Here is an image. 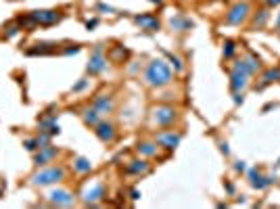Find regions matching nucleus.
Instances as JSON below:
<instances>
[{"label": "nucleus", "mask_w": 280, "mask_h": 209, "mask_svg": "<svg viewBox=\"0 0 280 209\" xmlns=\"http://www.w3.org/2000/svg\"><path fill=\"white\" fill-rule=\"evenodd\" d=\"M38 130H40V132H46V134H50V136L59 134V123H57V117H54L52 113L44 115V117H42V119L38 121Z\"/></svg>", "instance_id": "15"}, {"label": "nucleus", "mask_w": 280, "mask_h": 209, "mask_svg": "<svg viewBox=\"0 0 280 209\" xmlns=\"http://www.w3.org/2000/svg\"><path fill=\"white\" fill-rule=\"evenodd\" d=\"M276 27H280V13H278V17H276Z\"/></svg>", "instance_id": "34"}, {"label": "nucleus", "mask_w": 280, "mask_h": 209, "mask_svg": "<svg viewBox=\"0 0 280 209\" xmlns=\"http://www.w3.org/2000/svg\"><path fill=\"white\" fill-rule=\"evenodd\" d=\"M107 54L103 52V46H94L90 52V59H88V74L90 76H101L107 72Z\"/></svg>", "instance_id": "6"}, {"label": "nucleus", "mask_w": 280, "mask_h": 209, "mask_svg": "<svg viewBox=\"0 0 280 209\" xmlns=\"http://www.w3.org/2000/svg\"><path fill=\"white\" fill-rule=\"evenodd\" d=\"M170 59H172V65L176 67V72H178V74H180V72H184V65H182V61H180L178 57H170Z\"/></svg>", "instance_id": "30"}, {"label": "nucleus", "mask_w": 280, "mask_h": 209, "mask_svg": "<svg viewBox=\"0 0 280 209\" xmlns=\"http://www.w3.org/2000/svg\"><path fill=\"white\" fill-rule=\"evenodd\" d=\"M143 82L147 84L149 88H165L174 82V72L172 67L167 65L163 59H153L147 67H145V74H143Z\"/></svg>", "instance_id": "1"}, {"label": "nucleus", "mask_w": 280, "mask_h": 209, "mask_svg": "<svg viewBox=\"0 0 280 209\" xmlns=\"http://www.w3.org/2000/svg\"><path fill=\"white\" fill-rule=\"evenodd\" d=\"M19 32H21V25H19V23H9V25L5 27V36H7V38H15Z\"/></svg>", "instance_id": "25"}, {"label": "nucleus", "mask_w": 280, "mask_h": 209, "mask_svg": "<svg viewBox=\"0 0 280 209\" xmlns=\"http://www.w3.org/2000/svg\"><path fill=\"white\" fill-rule=\"evenodd\" d=\"M268 7H280V0H265Z\"/></svg>", "instance_id": "32"}, {"label": "nucleus", "mask_w": 280, "mask_h": 209, "mask_svg": "<svg viewBox=\"0 0 280 209\" xmlns=\"http://www.w3.org/2000/svg\"><path fill=\"white\" fill-rule=\"evenodd\" d=\"M151 3H155V5H161V3H163V0H151Z\"/></svg>", "instance_id": "35"}, {"label": "nucleus", "mask_w": 280, "mask_h": 209, "mask_svg": "<svg viewBox=\"0 0 280 209\" xmlns=\"http://www.w3.org/2000/svg\"><path fill=\"white\" fill-rule=\"evenodd\" d=\"M92 107L99 111V113L103 115V117H109L111 113L115 111V99L111 94H99L94 99V103H92Z\"/></svg>", "instance_id": "13"}, {"label": "nucleus", "mask_w": 280, "mask_h": 209, "mask_svg": "<svg viewBox=\"0 0 280 209\" xmlns=\"http://www.w3.org/2000/svg\"><path fill=\"white\" fill-rule=\"evenodd\" d=\"M63 52H65V54H78V52H80V46H72V48H65Z\"/></svg>", "instance_id": "31"}, {"label": "nucleus", "mask_w": 280, "mask_h": 209, "mask_svg": "<svg viewBox=\"0 0 280 209\" xmlns=\"http://www.w3.org/2000/svg\"><path fill=\"white\" fill-rule=\"evenodd\" d=\"M125 172L132 174V176H145L151 172V163L147 159H134L128 163V167H125Z\"/></svg>", "instance_id": "17"}, {"label": "nucleus", "mask_w": 280, "mask_h": 209, "mask_svg": "<svg viewBox=\"0 0 280 209\" xmlns=\"http://www.w3.org/2000/svg\"><path fill=\"white\" fill-rule=\"evenodd\" d=\"M224 46H226V48H224V57H226V59H230L232 54L236 52V46H234V42H226V44H224Z\"/></svg>", "instance_id": "28"}, {"label": "nucleus", "mask_w": 280, "mask_h": 209, "mask_svg": "<svg viewBox=\"0 0 280 209\" xmlns=\"http://www.w3.org/2000/svg\"><path fill=\"white\" fill-rule=\"evenodd\" d=\"M178 117L180 113L170 105H157L151 109V123L157 125V128H172L178 121Z\"/></svg>", "instance_id": "3"}, {"label": "nucleus", "mask_w": 280, "mask_h": 209, "mask_svg": "<svg viewBox=\"0 0 280 209\" xmlns=\"http://www.w3.org/2000/svg\"><path fill=\"white\" fill-rule=\"evenodd\" d=\"M278 80H280V67H276V69H268V72H263V76H261L259 88L268 86V84H272V82H278Z\"/></svg>", "instance_id": "24"}, {"label": "nucleus", "mask_w": 280, "mask_h": 209, "mask_svg": "<svg viewBox=\"0 0 280 209\" xmlns=\"http://www.w3.org/2000/svg\"><path fill=\"white\" fill-rule=\"evenodd\" d=\"M46 201L57 207H72L76 205V194L67 188H52L46 192Z\"/></svg>", "instance_id": "8"}, {"label": "nucleus", "mask_w": 280, "mask_h": 209, "mask_svg": "<svg viewBox=\"0 0 280 209\" xmlns=\"http://www.w3.org/2000/svg\"><path fill=\"white\" fill-rule=\"evenodd\" d=\"M125 57H128V50H125L123 46H117L113 52H111V59L113 61H119V59H125Z\"/></svg>", "instance_id": "27"}, {"label": "nucleus", "mask_w": 280, "mask_h": 209, "mask_svg": "<svg viewBox=\"0 0 280 209\" xmlns=\"http://www.w3.org/2000/svg\"><path fill=\"white\" fill-rule=\"evenodd\" d=\"M159 145L155 141H140L136 145V153L138 155H143V157H157L159 155Z\"/></svg>", "instance_id": "16"}, {"label": "nucleus", "mask_w": 280, "mask_h": 209, "mask_svg": "<svg viewBox=\"0 0 280 209\" xmlns=\"http://www.w3.org/2000/svg\"><path fill=\"white\" fill-rule=\"evenodd\" d=\"M57 46V42H38V44H34V48H27V54H48Z\"/></svg>", "instance_id": "20"}, {"label": "nucleus", "mask_w": 280, "mask_h": 209, "mask_svg": "<svg viewBox=\"0 0 280 209\" xmlns=\"http://www.w3.org/2000/svg\"><path fill=\"white\" fill-rule=\"evenodd\" d=\"M23 147L30 151V153H36L40 149V143H38V138H25L23 141Z\"/></svg>", "instance_id": "26"}, {"label": "nucleus", "mask_w": 280, "mask_h": 209, "mask_svg": "<svg viewBox=\"0 0 280 209\" xmlns=\"http://www.w3.org/2000/svg\"><path fill=\"white\" fill-rule=\"evenodd\" d=\"M94 134L99 136V141H103V143H113L115 138H117V128L111 121H107V119H101L99 123H96V130H94Z\"/></svg>", "instance_id": "11"}, {"label": "nucleus", "mask_w": 280, "mask_h": 209, "mask_svg": "<svg viewBox=\"0 0 280 209\" xmlns=\"http://www.w3.org/2000/svg\"><path fill=\"white\" fill-rule=\"evenodd\" d=\"M82 119H84V123H86V125H92V128H96V123L103 119V115L92 107V109H86V111H84V113H82Z\"/></svg>", "instance_id": "21"}, {"label": "nucleus", "mask_w": 280, "mask_h": 209, "mask_svg": "<svg viewBox=\"0 0 280 209\" xmlns=\"http://www.w3.org/2000/svg\"><path fill=\"white\" fill-rule=\"evenodd\" d=\"M180 141H182V134H180L178 130H161V132H157V136H155V143H157L161 149H167V151L176 149V147L180 145Z\"/></svg>", "instance_id": "9"}, {"label": "nucleus", "mask_w": 280, "mask_h": 209, "mask_svg": "<svg viewBox=\"0 0 280 209\" xmlns=\"http://www.w3.org/2000/svg\"><path fill=\"white\" fill-rule=\"evenodd\" d=\"M88 86H90V80H88V78H84L80 84H76V86L72 88V92H82L84 88H88Z\"/></svg>", "instance_id": "29"}, {"label": "nucleus", "mask_w": 280, "mask_h": 209, "mask_svg": "<svg viewBox=\"0 0 280 209\" xmlns=\"http://www.w3.org/2000/svg\"><path fill=\"white\" fill-rule=\"evenodd\" d=\"M96 23H99V21H96V19H92V21H88V23H86V27L90 30V27H96Z\"/></svg>", "instance_id": "33"}, {"label": "nucleus", "mask_w": 280, "mask_h": 209, "mask_svg": "<svg viewBox=\"0 0 280 209\" xmlns=\"http://www.w3.org/2000/svg\"><path fill=\"white\" fill-rule=\"evenodd\" d=\"M270 19V11L268 9H259L255 15H253V23H251V27H255V30H261V27L268 23Z\"/></svg>", "instance_id": "23"}, {"label": "nucleus", "mask_w": 280, "mask_h": 209, "mask_svg": "<svg viewBox=\"0 0 280 209\" xmlns=\"http://www.w3.org/2000/svg\"><path fill=\"white\" fill-rule=\"evenodd\" d=\"M80 197H82V203L84 205L94 207V205H99L107 197V188H105V184L101 182V180H92V182H88L86 186L82 188Z\"/></svg>", "instance_id": "4"}, {"label": "nucleus", "mask_w": 280, "mask_h": 209, "mask_svg": "<svg viewBox=\"0 0 280 209\" xmlns=\"http://www.w3.org/2000/svg\"><path fill=\"white\" fill-rule=\"evenodd\" d=\"M278 36H280V27H278Z\"/></svg>", "instance_id": "36"}, {"label": "nucleus", "mask_w": 280, "mask_h": 209, "mask_svg": "<svg viewBox=\"0 0 280 209\" xmlns=\"http://www.w3.org/2000/svg\"><path fill=\"white\" fill-rule=\"evenodd\" d=\"M251 17V5L249 3H236L226 13V23L230 25H243Z\"/></svg>", "instance_id": "7"}, {"label": "nucleus", "mask_w": 280, "mask_h": 209, "mask_svg": "<svg viewBox=\"0 0 280 209\" xmlns=\"http://www.w3.org/2000/svg\"><path fill=\"white\" fill-rule=\"evenodd\" d=\"M59 155V149L57 147H52V145H46V147H40L36 151V155H34V165L36 167H44L48 163H52L54 159H57Z\"/></svg>", "instance_id": "10"}, {"label": "nucleus", "mask_w": 280, "mask_h": 209, "mask_svg": "<svg viewBox=\"0 0 280 209\" xmlns=\"http://www.w3.org/2000/svg\"><path fill=\"white\" fill-rule=\"evenodd\" d=\"M74 172L84 176V174H90L92 172V163L86 159V157H76L74 159Z\"/></svg>", "instance_id": "22"}, {"label": "nucleus", "mask_w": 280, "mask_h": 209, "mask_svg": "<svg viewBox=\"0 0 280 209\" xmlns=\"http://www.w3.org/2000/svg\"><path fill=\"white\" fill-rule=\"evenodd\" d=\"M67 180V170L63 165H44L40 170L38 167V172L32 174L30 178V184L32 186H38V188H44V186H52V184H61Z\"/></svg>", "instance_id": "2"}, {"label": "nucleus", "mask_w": 280, "mask_h": 209, "mask_svg": "<svg viewBox=\"0 0 280 209\" xmlns=\"http://www.w3.org/2000/svg\"><path fill=\"white\" fill-rule=\"evenodd\" d=\"M30 15H32V19L36 21V25H54V23L61 21V13H59V11H50V9L32 11Z\"/></svg>", "instance_id": "12"}, {"label": "nucleus", "mask_w": 280, "mask_h": 209, "mask_svg": "<svg viewBox=\"0 0 280 209\" xmlns=\"http://www.w3.org/2000/svg\"><path fill=\"white\" fill-rule=\"evenodd\" d=\"M249 82H251V76L249 74H245L243 69L232 67V72H230V90L234 94V103H241L243 101V92L247 90Z\"/></svg>", "instance_id": "5"}, {"label": "nucleus", "mask_w": 280, "mask_h": 209, "mask_svg": "<svg viewBox=\"0 0 280 209\" xmlns=\"http://www.w3.org/2000/svg\"><path fill=\"white\" fill-rule=\"evenodd\" d=\"M134 21H136V25H140V27H143V30H147V32L159 30V19L153 17V15H140V17H134Z\"/></svg>", "instance_id": "19"}, {"label": "nucleus", "mask_w": 280, "mask_h": 209, "mask_svg": "<svg viewBox=\"0 0 280 209\" xmlns=\"http://www.w3.org/2000/svg\"><path fill=\"white\" fill-rule=\"evenodd\" d=\"M192 25H194V23H192L188 17H184V15H176V17H172V19H170V27H172L174 32H178V34L188 32Z\"/></svg>", "instance_id": "18"}, {"label": "nucleus", "mask_w": 280, "mask_h": 209, "mask_svg": "<svg viewBox=\"0 0 280 209\" xmlns=\"http://www.w3.org/2000/svg\"><path fill=\"white\" fill-rule=\"evenodd\" d=\"M232 67H236V69H243L245 74L253 76V74H257V72H259V67H261V65H259V59H257V57H253V54H245V57L236 59Z\"/></svg>", "instance_id": "14"}]
</instances>
